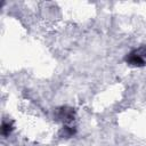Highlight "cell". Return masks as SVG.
Returning <instances> with one entry per match:
<instances>
[{
  "instance_id": "obj_1",
  "label": "cell",
  "mask_w": 146,
  "mask_h": 146,
  "mask_svg": "<svg viewBox=\"0 0 146 146\" xmlns=\"http://www.w3.org/2000/svg\"><path fill=\"white\" fill-rule=\"evenodd\" d=\"M125 60L132 65V66H143L145 65V58L143 57V55L140 54V51H133L131 54H129L125 58Z\"/></svg>"
},
{
  "instance_id": "obj_2",
  "label": "cell",
  "mask_w": 146,
  "mask_h": 146,
  "mask_svg": "<svg viewBox=\"0 0 146 146\" xmlns=\"http://www.w3.org/2000/svg\"><path fill=\"white\" fill-rule=\"evenodd\" d=\"M1 130H2V133H3L5 136H7V135H9V132L11 131V125H10L9 123H7V122H3Z\"/></svg>"
}]
</instances>
